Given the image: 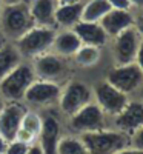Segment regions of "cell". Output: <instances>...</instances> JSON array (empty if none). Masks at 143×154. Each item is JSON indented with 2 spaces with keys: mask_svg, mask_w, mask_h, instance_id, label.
Wrapping results in <instances>:
<instances>
[{
  "mask_svg": "<svg viewBox=\"0 0 143 154\" xmlns=\"http://www.w3.org/2000/svg\"><path fill=\"white\" fill-rule=\"evenodd\" d=\"M74 60L77 65H80L83 68H91L100 60V46L96 45H83L77 49V53L74 54Z\"/></svg>",
  "mask_w": 143,
  "mask_h": 154,
  "instance_id": "7402d4cb",
  "label": "cell"
},
{
  "mask_svg": "<svg viewBox=\"0 0 143 154\" xmlns=\"http://www.w3.org/2000/svg\"><path fill=\"white\" fill-rule=\"evenodd\" d=\"M77 35H79L80 42L83 45H96V46H103L108 40V34L102 28L99 22H85L80 20L71 28Z\"/></svg>",
  "mask_w": 143,
  "mask_h": 154,
  "instance_id": "e0dca14e",
  "label": "cell"
},
{
  "mask_svg": "<svg viewBox=\"0 0 143 154\" xmlns=\"http://www.w3.org/2000/svg\"><path fill=\"white\" fill-rule=\"evenodd\" d=\"M35 79L32 65L22 60L0 80V94L6 102H22L26 89Z\"/></svg>",
  "mask_w": 143,
  "mask_h": 154,
  "instance_id": "7a4b0ae2",
  "label": "cell"
},
{
  "mask_svg": "<svg viewBox=\"0 0 143 154\" xmlns=\"http://www.w3.org/2000/svg\"><path fill=\"white\" fill-rule=\"evenodd\" d=\"M134 28L140 34V37H143V14H138L134 19Z\"/></svg>",
  "mask_w": 143,
  "mask_h": 154,
  "instance_id": "83f0119b",
  "label": "cell"
},
{
  "mask_svg": "<svg viewBox=\"0 0 143 154\" xmlns=\"http://www.w3.org/2000/svg\"><path fill=\"white\" fill-rule=\"evenodd\" d=\"M99 23L102 25V28L105 29L108 37H115L122 31L134 26V16L131 14V11L111 9Z\"/></svg>",
  "mask_w": 143,
  "mask_h": 154,
  "instance_id": "9a60e30c",
  "label": "cell"
},
{
  "mask_svg": "<svg viewBox=\"0 0 143 154\" xmlns=\"http://www.w3.org/2000/svg\"><path fill=\"white\" fill-rule=\"evenodd\" d=\"M62 88L56 82L35 79L25 93L23 100L32 106H49L59 102Z\"/></svg>",
  "mask_w": 143,
  "mask_h": 154,
  "instance_id": "9c48e42d",
  "label": "cell"
},
{
  "mask_svg": "<svg viewBox=\"0 0 143 154\" xmlns=\"http://www.w3.org/2000/svg\"><path fill=\"white\" fill-rule=\"evenodd\" d=\"M42 125H43V117L38 112H35L32 109H26V111H25V116L22 119L20 128L25 130L26 133H29L35 140H37L38 134H40V131H42Z\"/></svg>",
  "mask_w": 143,
  "mask_h": 154,
  "instance_id": "cb8c5ba5",
  "label": "cell"
},
{
  "mask_svg": "<svg viewBox=\"0 0 143 154\" xmlns=\"http://www.w3.org/2000/svg\"><path fill=\"white\" fill-rule=\"evenodd\" d=\"M114 154H143V151L141 149H135L132 146H125V148L119 149V151L114 152Z\"/></svg>",
  "mask_w": 143,
  "mask_h": 154,
  "instance_id": "f546056e",
  "label": "cell"
},
{
  "mask_svg": "<svg viewBox=\"0 0 143 154\" xmlns=\"http://www.w3.org/2000/svg\"><path fill=\"white\" fill-rule=\"evenodd\" d=\"M83 2L77 0V2L71 3H63L59 5L56 9V26H62L65 29H71L75 23H79L82 20V11H83Z\"/></svg>",
  "mask_w": 143,
  "mask_h": 154,
  "instance_id": "d6986e66",
  "label": "cell"
},
{
  "mask_svg": "<svg viewBox=\"0 0 143 154\" xmlns=\"http://www.w3.org/2000/svg\"><path fill=\"white\" fill-rule=\"evenodd\" d=\"M93 94L96 97V103L102 108L105 114L117 116L128 103V94L122 93L108 80H103L96 85L93 89Z\"/></svg>",
  "mask_w": 143,
  "mask_h": 154,
  "instance_id": "52a82bcc",
  "label": "cell"
},
{
  "mask_svg": "<svg viewBox=\"0 0 143 154\" xmlns=\"http://www.w3.org/2000/svg\"><path fill=\"white\" fill-rule=\"evenodd\" d=\"M3 105H5V99L2 97V94H0V109L3 108Z\"/></svg>",
  "mask_w": 143,
  "mask_h": 154,
  "instance_id": "8d00e7d4",
  "label": "cell"
},
{
  "mask_svg": "<svg viewBox=\"0 0 143 154\" xmlns=\"http://www.w3.org/2000/svg\"><path fill=\"white\" fill-rule=\"evenodd\" d=\"M135 63L138 65V68H140V69H141V72H143V40L140 42V46H138V51H137Z\"/></svg>",
  "mask_w": 143,
  "mask_h": 154,
  "instance_id": "f1b7e54d",
  "label": "cell"
},
{
  "mask_svg": "<svg viewBox=\"0 0 143 154\" xmlns=\"http://www.w3.org/2000/svg\"><path fill=\"white\" fill-rule=\"evenodd\" d=\"M25 111H26V108L20 102H6L3 108L0 109V134L3 136L6 142L16 139Z\"/></svg>",
  "mask_w": 143,
  "mask_h": 154,
  "instance_id": "7c38bea8",
  "label": "cell"
},
{
  "mask_svg": "<svg viewBox=\"0 0 143 154\" xmlns=\"http://www.w3.org/2000/svg\"><path fill=\"white\" fill-rule=\"evenodd\" d=\"M69 126L75 133H89L105 128V112L96 102H89L77 112L69 116Z\"/></svg>",
  "mask_w": 143,
  "mask_h": 154,
  "instance_id": "8992f818",
  "label": "cell"
},
{
  "mask_svg": "<svg viewBox=\"0 0 143 154\" xmlns=\"http://www.w3.org/2000/svg\"><path fill=\"white\" fill-rule=\"evenodd\" d=\"M89 154H114L129 145L128 134L119 130H97L79 134Z\"/></svg>",
  "mask_w": 143,
  "mask_h": 154,
  "instance_id": "3957f363",
  "label": "cell"
},
{
  "mask_svg": "<svg viewBox=\"0 0 143 154\" xmlns=\"http://www.w3.org/2000/svg\"><path fill=\"white\" fill-rule=\"evenodd\" d=\"M111 5L108 0H88L83 5L82 20L85 22H100L111 11Z\"/></svg>",
  "mask_w": 143,
  "mask_h": 154,
  "instance_id": "ffe728a7",
  "label": "cell"
},
{
  "mask_svg": "<svg viewBox=\"0 0 143 154\" xmlns=\"http://www.w3.org/2000/svg\"><path fill=\"white\" fill-rule=\"evenodd\" d=\"M129 146L143 151V126H140L138 130H135L131 134V137H129Z\"/></svg>",
  "mask_w": 143,
  "mask_h": 154,
  "instance_id": "484cf974",
  "label": "cell"
},
{
  "mask_svg": "<svg viewBox=\"0 0 143 154\" xmlns=\"http://www.w3.org/2000/svg\"><path fill=\"white\" fill-rule=\"evenodd\" d=\"M32 145H34V143H32ZM29 148H31L29 143L14 139V140H11V142H8L6 149H5L3 154H26Z\"/></svg>",
  "mask_w": 143,
  "mask_h": 154,
  "instance_id": "d4e9b609",
  "label": "cell"
},
{
  "mask_svg": "<svg viewBox=\"0 0 143 154\" xmlns=\"http://www.w3.org/2000/svg\"><path fill=\"white\" fill-rule=\"evenodd\" d=\"M59 5H63V3H71V2H77V0H57Z\"/></svg>",
  "mask_w": 143,
  "mask_h": 154,
  "instance_id": "d590c367",
  "label": "cell"
},
{
  "mask_svg": "<svg viewBox=\"0 0 143 154\" xmlns=\"http://www.w3.org/2000/svg\"><path fill=\"white\" fill-rule=\"evenodd\" d=\"M93 89L83 82H69L66 86L62 89L59 97L60 109L66 114L72 116L80 108H83L86 103L93 102Z\"/></svg>",
  "mask_w": 143,
  "mask_h": 154,
  "instance_id": "5b68a950",
  "label": "cell"
},
{
  "mask_svg": "<svg viewBox=\"0 0 143 154\" xmlns=\"http://www.w3.org/2000/svg\"><path fill=\"white\" fill-rule=\"evenodd\" d=\"M80 46H82V42L79 35L72 29H65V31L56 32L51 51L63 59H68V57H74V54L77 53V49Z\"/></svg>",
  "mask_w": 143,
  "mask_h": 154,
  "instance_id": "ac0fdd59",
  "label": "cell"
},
{
  "mask_svg": "<svg viewBox=\"0 0 143 154\" xmlns=\"http://www.w3.org/2000/svg\"><path fill=\"white\" fill-rule=\"evenodd\" d=\"M6 145H8V142L3 139V136L0 134V154H3L5 152V149H6Z\"/></svg>",
  "mask_w": 143,
  "mask_h": 154,
  "instance_id": "1f68e13d",
  "label": "cell"
},
{
  "mask_svg": "<svg viewBox=\"0 0 143 154\" xmlns=\"http://www.w3.org/2000/svg\"><path fill=\"white\" fill-rule=\"evenodd\" d=\"M56 28L53 26H40V25H32V26L23 32L19 38H16V48L20 53L22 59H34L43 53L51 51Z\"/></svg>",
  "mask_w": 143,
  "mask_h": 154,
  "instance_id": "6da1fadb",
  "label": "cell"
},
{
  "mask_svg": "<svg viewBox=\"0 0 143 154\" xmlns=\"http://www.w3.org/2000/svg\"><path fill=\"white\" fill-rule=\"evenodd\" d=\"M5 40H6V37L2 34V31H0V46H3V45H5Z\"/></svg>",
  "mask_w": 143,
  "mask_h": 154,
  "instance_id": "e575fe53",
  "label": "cell"
},
{
  "mask_svg": "<svg viewBox=\"0 0 143 154\" xmlns=\"http://www.w3.org/2000/svg\"><path fill=\"white\" fill-rule=\"evenodd\" d=\"M2 6H3V3H2V0H0V9H2Z\"/></svg>",
  "mask_w": 143,
  "mask_h": 154,
  "instance_id": "74e56055",
  "label": "cell"
},
{
  "mask_svg": "<svg viewBox=\"0 0 143 154\" xmlns=\"http://www.w3.org/2000/svg\"><path fill=\"white\" fill-rule=\"evenodd\" d=\"M129 2H131V5L134 6H143V0H129Z\"/></svg>",
  "mask_w": 143,
  "mask_h": 154,
  "instance_id": "836d02e7",
  "label": "cell"
},
{
  "mask_svg": "<svg viewBox=\"0 0 143 154\" xmlns=\"http://www.w3.org/2000/svg\"><path fill=\"white\" fill-rule=\"evenodd\" d=\"M26 154H43V151H42V148L38 146V143L35 142L34 145H31V148L28 149V152Z\"/></svg>",
  "mask_w": 143,
  "mask_h": 154,
  "instance_id": "4dcf8cb0",
  "label": "cell"
},
{
  "mask_svg": "<svg viewBox=\"0 0 143 154\" xmlns=\"http://www.w3.org/2000/svg\"><path fill=\"white\" fill-rule=\"evenodd\" d=\"M108 3L111 5L112 9H125V11H131L132 5L129 0H108Z\"/></svg>",
  "mask_w": 143,
  "mask_h": 154,
  "instance_id": "4316f807",
  "label": "cell"
},
{
  "mask_svg": "<svg viewBox=\"0 0 143 154\" xmlns=\"http://www.w3.org/2000/svg\"><path fill=\"white\" fill-rule=\"evenodd\" d=\"M29 14L34 25L56 28V9L59 6L57 0H29Z\"/></svg>",
  "mask_w": 143,
  "mask_h": 154,
  "instance_id": "2e32d148",
  "label": "cell"
},
{
  "mask_svg": "<svg viewBox=\"0 0 143 154\" xmlns=\"http://www.w3.org/2000/svg\"><path fill=\"white\" fill-rule=\"evenodd\" d=\"M117 130L131 136L135 130L143 126V102L141 100H128L125 108L114 116Z\"/></svg>",
  "mask_w": 143,
  "mask_h": 154,
  "instance_id": "4fadbf2b",
  "label": "cell"
},
{
  "mask_svg": "<svg viewBox=\"0 0 143 154\" xmlns=\"http://www.w3.org/2000/svg\"><path fill=\"white\" fill-rule=\"evenodd\" d=\"M34 25L28 2L3 5L0 9V31L6 38L16 40Z\"/></svg>",
  "mask_w": 143,
  "mask_h": 154,
  "instance_id": "277c9868",
  "label": "cell"
},
{
  "mask_svg": "<svg viewBox=\"0 0 143 154\" xmlns=\"http://www.w3.org/2000/svg\"><path fill=\"white\" fill-rule=\"evenodd\" d=\"M111 85H114L117 89H120L122 93L129 94L135 91L143 82V72L138 68L135 62L126 63V65H117L106 79Z\"/></svg>",
  "mask_w": 143,
  "mask_h": 154,
  "instance_id": "30bf717a",
  "label": "cell"
},
{
  "mask_svg": "<svg viewBox=\"0 0 143 154\" xmlns=\"http://www.w3.org/2000/svg\"><path fill=\"white\" fill-rule=\"evenodd\" d=\"M140 42V34L135 31L134 26L117 34L114 37V59L117 65H126V63L135 62Z\"/></svg>",
  "mask_w": 143,
  "mask_h": 154,
  "instance_id": "8fae6325",
  "label": "cell"
},
{
  "mask_svg": "<svg viewBox=\"0 0 143 154\" xmlns=\"http://www.w3.org/2000/svg\"><path fill=\"white\" fill-rule=\"evenodd\" d=\"M31 65L37 79L56 82V83L66 74V69H68L65 59L54 53H49V51L34 57Z\"/></svg>",
  "mask_w": 143,
  "mask_h": 154,
  "instance_id": "ba28073f",
  "label": "cell"
},
{
  "mask_svg": "<svg viewBox=\"0 0 143 154\" xmlns=\"http://www.w3.org/2000/svg\"><path fill=\"white\" fill-rule=\"evenodd\" d=\"M22 56L14 45L0 46V80L22 62Z\"/></svg>",
  "mask_w": 143,
  "mask_h": 154,
  "instance_id": "44dd1931",
  "label": "cell"
},
{
  "mask_svg": "<svg viewBox=\"0 0 143 154\" xmlns=\"http://www.w3.org/2000/svg\"><path fill=\"white\" fill-rule=\"evenodd\" d=\"M22 2H28V0H2L3 5H16V3H22Z\"/></svg>",
  "mask_w": 143,
  "mask_h": 154,
  "instance_id": "d6a6232c",
  "label": "cell"
},
{
  "mask_svg": "<svg viewBox=\"0 0 143 154\" xmlns=\"http://www.w3.org/2000/svg\"><path fill=\"white\" fill-rule=\"evenodd\" d=\"M57 154H89L80 137L65 136L60 137L57 145Z\"/></svg>",
  "mask_w": 143,
  "mask_h": 154,
  "instance_id": "603a6c76",
  "label": "cell"
},
{
  "mask_svg": "<svg viewBox=\"0 0 143 154\" xmlns=\"http://www.w3.org/2000/svg\"><path fill=\"white\" fill-rule=\"evenodd\" d=\"M60 131H62V126L56 117H53V116L43 117L42 131L37 137V140H38L37 143L42 148L43 154H57V145L62 137Z\"/></svg>",
  "mask_w": 143,
  "mask_h": 154,
  "instance_id": "5bb4252c",
  "label": "cell"
}]
</instances>
